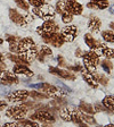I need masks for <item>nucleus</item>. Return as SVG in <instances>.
<instances>
[{
	"mask_svg": "<svg viewBox=\"0 0 114 127\" xmlns=\"http://www.w3.org/2000/svg\"><path fill=\"white\" fill-rule=\"evenodd\" d=\"M30 86L32 89H37L40 92L45 93V94L49 95V96H55L57 93H58V89L53 84H49V83H38V84H31Z\"/></svg>",
	"mask_w": 114,
	"mask_h": 127,
	"instance_id": "nucleus-9",
	"label": "nucleus"
},
{
	"mask_svg": "<svg viewBox=\"0 0 114 127\" xmlns=\"http://www.w3.org/2000/svg\"><path fill=\"white\" fill-rule=\"evenodd\" d=\"M3 127H19L18 123H6L5 125H3Z\"/></svg>",
	"mask_w": 114,
	"mask_h": 127,
	"instance_id": "nucleus-42",
	"label": "nucleus"
},
{
	"mask_svg": "<svg viewBox=\"0 0 114 127\" xmlns=\"http://www.w3.org/2000/svg\"><path fill=\"white\" fill-rule=\"evenodd\" d=\"M19 127H21V126H19Z\"/></svg>",
	"mask_w": 114,
	"mask_h": 127,
	"instance_id": "nucleus-52",
	"label": "nucleus"
},
{
	"mask_svg": "<svg viewBox=\"0 0 114 127\" xmlns=\"http://www.w3.org/2000/svg\"><path fill=\"white\" fill-rule=\"evenodd\" d=\"M57 61H58V65H59V67H67V63H66V60L64 59V57L63 56H58L57 57Z\"/></svg>",
	"mask_w": 114,
	"mask_h": 127,
	"instance_id": "nucleus-41",
	"label": "nucleus"
},
{
	"mask_svg": "<svg viewBox=\"0 0 114 127\" xmlns=\"http://www.w3.org/2000/svg\"><path fill=\"white\" fill-rule=\"evenodd\" d=\"M102 104L107 109V112L114 114V95H106L102 101Z\"/></svg>",
	"mask_w": 114,
	"mask_h": 127,
	"instance_id": "nucleus-23",
	"label": "nucleus"
},
{
	"mask_svg": "<svg viewBox=\"0 0 114 127\" xmlns=\"http://www.w3.org/2000/svg\"><path fill=\"white\" fill-rule=\"evenodd\" d=\"M19 37L17 36H14V35H9L7 34L6 35V41H7L8 43H9V45H14V44H18L19 42Z\"/></svg>",
	"mask_w": 114,
	"mask_h": 127,
	"instance_id": "nucleus-37",
	"label": "nucleus"
},
{
	"mask_svg": "<svg viewBox=\"0 0 114 127\" xmlns=\"http://www.w3.org/2000/svg\"><path fill=\"white\" fill-rule=\"evenodd\" d=\"M65 10H66V2H65V0H59V1H57V3H56V6H55L56 13L62 15Z\"/></svg>",
	"mask_w": 114,
	"mask_h": 127,
	"instance_id": "nucleus-30",
	"label": "nucleus"
},
{
	"mask_svg": "<svg viewBox=\"0 0 114 127\" xmlns=\"http://www.w3.org/2000/svg\"><path fill=\"white\" fill-rule=\"evenodd\" d=\"M30 119L41 123H54L56 120V116L51 112L50 109H45V110L40 109L30 115Z\"/></svg>",
	"mask_w": 114,
	"mask_h": 127,
	"instance_id": "nucleus-6",
	"label": "nucleus"
},
{
	"mask_svg": "<svg viewBox=\"0 0 114 127\" xmlns=\"http://www.w3.org/2000/svg\"><path fill=\"white\" fill-rule=\"evenodd\" d=\"M102 37L105 42L114 43V31L112 30H105L102 32Z\"/></svg>",
	"mask_w": 114,
	"mask_h": 127,
	"instance_id": "nucleus-25",
	"label": "nucleus"
},
{
	"mask_svg": "<svg viewBox=\"0 0 114 127\" xmlns=\"http://www.w3.org/2000/svg\"><path fill=\"white\" fill-rule=\"evenodd\" d=\"M0 81L2 85H13V84H18L19 79L15 73L8 70H3L0 73Z\"/></svg>",
	"mask_w": 114,
	"mask_h": 127,
	"instance_id": "nucleus-11",
	"label": "nucleus"
},
{
	"mask_svg": "<svg viewBox=\"0 0 114 127\" xmlns=\"http://www.w3.org/2000/svg\"><path fill=\"white\" fill-rule=\"evenodd\" d=\"M81 115H82V112L80 111V109L74 108V107L65 106L63 108H61V110H59V117L63 119L64 122H71V123H75V124H80V123H82Z\"/></svg>",
	"mask_w": 114,
	"mask_h": 127,
	"instance_id": "nucleus-2",
	"label": "nucleus"
},
{
	"mask_svg": "<svg viewBox=\"0 0 114 127\" xmlns=\"http://www.w3.org/2000/svg\"><path fill=\"white\" fill-rule=\"evenodd\" d=\"M79 127H88L87 126V124H85V123H80V124H79Z\"/></svg>",
	"mask_w": 114,
	"mask_h": 127,
	"instance_id": "nucleus-49",
	"label": "nucleus"
},
{
	"mask_svg": "<svg viewBox=\"0 0 114 127\" xmlns=\"http://www.w3.org/2000/svg\"><path fill=\"white\" fill-rule=\"evenodd\" d=\"M7 108V102L6 101H0V111L5 110Z\"/></svg>",
	"mask_w": 114,
	"mask_h": 127,
	"instance_id": "nucleus-44",
	"label": "nucleus"
},
{
	"mask_svg": "<svg viewBox=\"0 0 114 127\" xmlns=\"http://www.w3.org/2000/svg\"><path fill=\"white\" fill-rule=\"evenodd\" d=\"M14 1H15V3L17 5V7H18L19 9H23V10H25V11H29L30 5H29V2H27L26 0H14Z\"/></svg>",
	"mask_w": 114,
	"mask_h": 127,
	"instance_id": "nucleus-34",
	"label": "nucleus"
},
{
	"mask_svg": "<svg viewBox=\"0 0 114 127\" xmlns=\"http://www.w3.org/2000/svg\"><path fill=\"white\" fill-rule=\"evenodd\" d=\"M18 125L21 127H40L39 123L32 120V119H22L18 122Z\"/></svg>",
	"mask_w": 114,
	"mask_h": 127,
	"instance_id": "nucleus-26",
	"label": "nucleus"
},
{
	"mask_svg": "<svg viewBox=\"0 0 114 127\" xmlns=\"http://www.w3.org/2000/svg\"><path fill=\"white\" fill-rule=\"evenodd\" d=\"M105 127H114V125L113 124H109V125H106Z\"/></svg>",
	"mask_w": 114,
	"mask_h": 127,
	"instance_id": "nucleus-50",
	"label": "nucleus"
},
{
	"mask_svg": "<svg viewBox=\"0 0 114 127\" xmlns=\"http://www.w3.org/2000/svg\"><path fill=\"white\" fill-rule=\"evenodd\" d=\"M66 2V10L72 15H81L83 11V7L75 0H65Z\"/></svg>",
	"mask_w": 114,
	"mask_h": 127,
	"instance_id": "nucleus-15",
	"label": "nucleus"
},
{
	"mask_svg": "<svg viewBox=\"0 0 114 127\" xmlns=\"http://www.w3.org/2000/svg\"><path fill=\"white\" fill-rule=\"evenodd\" d=\"M70 71H73V73H78V71H81L83 69L82 66H80V65H74V66H67L66 67Z\"/></svg>",
	"mask_w": 114,
	"mask_h": 127,
	"instance_id": "nucleus-40",
	"label": "nucleus"
},
{
	"mask_svg": "<svg viewBox=\"0 0 114 127\" xmlns=\"http://www.w3.org/2000/svg\"><path fill=\"white\" fill-rule=\"evenodd\" d=\"M102 55L106 59H114V49L112 48H102Z\"/></svg>",
	"mask_w": 114,
	"mask_h": 127,
	"instance_id": "nucleus-33",
	"label": "nucleus"
},
{
	"mask_svg": "<svg viewBox=\"0 0 114 127\" xmlns=\"http://www.w3.org/2000/svg\"><path fill=\"white\" fill-rule=\"evenodd\" d=\"M101 66H102V68L105 70V73L111 74V71H112V69H113L114 65L111 63L110 59H104L103 61H101Z\"/></svg>",
	"mask_w": 114,
	"mask_h": 127,
	"instance_id": "nucleus-29",
	"label": "nucleus"
},
{
	"mask_svg": "<svg viewBox=\"0 0 114 127\" xmlns=\"http://www.w3.org/2000/svg\"><path fill=\"white\" fill-rule=\"evenodd\" d=\"M83 39H85L86 44L90 48L91 50H97V49H102V48L105 47L104 43H102L101 41H98V40H96L95 37H94L91 34H89V33H86Z\"/></svg>",
	"mask_w": 114,
	"mask_h": 127,
	"instance_id": "nucleus-16",
	"label": "nucleus"
},
{
	"mask_svg": "<svg viewBox=\"0 0 114 127\" xmlns=\"http://www.w3.org/2000/svg\"><path fill=\"white\" fill-rule=\"evenodd\" d=\"M94 77H95L96 82L98 83V84H102V85H104V86H107V84H109V78L105 76V74H99V73L96 71L95 74H94Z\"/></svg>",
	"mask_w": 114,
	"mask_h": 127,
	"instance_id": "nucleus-28",
	"label": "nucleus"
},
{
	"mask_svg": "<svg viewBox=\"0 0 114 127\" xmlns=\"http://www.w3.org/2000/svg\"><path fill=\"white\" fill-rule=\"evenodd\" d=\"M102 26V22L97 16H91L88 21V30L91 33H98Z\"/></svg>",
	"mask_w": 114,
	"mask_h": 127,
	"instance_id": "nucleus-19",
	"label": "nucleus"
},
{
	"mask_svg": "<svg viewBox=\"0 0 114 127\" xmlns=\"http://www.w3.org/2000/svg\"><path fill=\"white\" fill-rule=\"evenodd\" d=\"M74 56H75V57H78V58H79V57H82V56H83V51L81 50L80 48H78L77 50H75V53H74Z\"/></svg>",
	"mask_w": 114,
	"mask_h": 127,
	"instance_id": "nucleus-43",
	"label": "nucleus"
},
{
	"mask_svg": "<svg viewBox=\"0 0 114 127\" xmlns=\"http://www.w3.org/2000/svg\"><path fill=\"white\" fill-rule=\"evenodd\" d=\"M2 42H3V40H2V39H1V37H0V45L2 44Z\"/></svg>",
	"mask_w": 114,
	"mask_h": 127,
	"instance_id": "nucleus-51",
	"label": "nucleus"
},
{
	"mask_svg": "<svg viewBox=\"0 0 114 127\" xmlns=\"http://www.w3.org/2000/svg\"><path fill=\"white\" fill-rule=\"evenodd\" d=\"M80 73H81V76H82L83 81H85V82L91 87V89H97V87H98V83L96 82L95 77H94V74L88 73L86 69H82Z\"/></svg>",
	"mask_w": 114,
	"mask_h": 127,
	"instance_id": "nucleus-20",
	"label": "nucleus"
},
{
	"mask_svg": "<svg viewBox=\"0 0 114 127\" xmlns=\"http://www.w3.org/2000/svg\"><path fill=\"white\" fill-rule=\"evenodd\" d=\"M32 14L39 18L43 19V21H48V19H53L55 17V8H53L50 5L45 3V5L40 6V7H34L32 9Z\"/></svg>",
	"mask_w": 114,
	"mask_h": 127,
	"instance_id": "nucleus-4",
	"label": "nucleus"
},
{
	"mask_svg": "<svg viewBox=\"0 0 114 127\" xmlns=\"http://www.w3.org/2000/svg\"><path fill=\"white\" fill-rule=\"evenodd\" d=\"M53 55V50L48 45H41L37 52V59L40 63H45L47 61L48 58H50Z\"/></svg>",
	"mask_w": 114,
	"mask_h": 127,
	"instance_id": "nucleus-17",
	"label": "nucleus"
},
{
	"mask_svg": "<svg viewBox=\"0 0 114 127\" xmlns=\"http://www.w3.org/2000/svg\"><path fill=\"white\" fill-rule=\"evenodd\" d=\"M109 0H90L87 3V8L89 9H97V10H103L109 7Z\"/></svg>",
	"mask_w": 114,
	"mask_h": 127,
	"instance_id": "nucleus-18",
	"label": "nucleus"
},
{
	"mask_svg": "<svg viewBox=\"0 0 114 127\" xmlns=\"http://www.w3.org/2000/svg\"><path fill=\"white\" fill-rule=\"evenodd\" d=\"M82 60H83V66H85L86 70L90 74H95L97 71V66L99 61V56L95 52L94 50L87 51V52H83L82 56Z\"/></svg>",
	"mask_w": 114,
	"mask_h": 127,
	"instance_id": "nucleus-3",
	"label": "nucleus"
},
{
	"mask_svg": "<svg viewBox=\"0 0 114 127\" xmlns=\"http://www.w3.org/2000/svg\"><path fill=\"white\" fill-rule=\"evenodd\" d=\"M49 73L63 79H66V81H74L75 79V75L73 71L64 70V69L57 68V67H49Z\"/></svg>",
	"mask_w": 114,
	"mask_h": 127,
	"instance_id": "nucleus-13",
	"label": "nucleus"
},
{
	"mask_svg": "<svg viewBox=\"0 0 114 127\" xmlns=\"http://www.w3.org/2000/svg\"><path fill=\"white\" fill-rule=\"evenodd\" d=\"M7 58L9 59V60L14 61V63L16 64V65H25V66H29V65H31V64H29L25 59H24V57L22 55H19V53H7Z\"/></svg>",
	"mask_w": 114,
	"mask_h": 127,
	"instance_id": "nucleus-22",
	"label": "nucleus"
},
{
	"mask_svg": "<svg viewBox=\"0 0 114 127\" xmlns=\"http://www.w3.org/2000/svg\"><path fill=\"white\" fill-rule=\"evenodd\" d=\"M78 108L80 109V111H82L83 114H88V115H94L95 114V110H94L93 106L89 104V103H86L85 101H81L79 103V107Z\"/></svg>",
	"mask_w": 114,
	"mask_h": 127,
	"instance_id": "nucleus-24",
	"label": "nucleus"
},
{
	"mask_svg": "<svg viewBox=\"0 0 114 127\" xmlns=\"http://www.w3.org/2000/svg\"><path fill=\"white\" fill-rule=\"evenodd\" d=\"M57 84H58V92L61 93V94L65 95V94H67V93H71L72 92L71 89H70L69 86H66L65 84H63V83L58 82Z\"/></svg>",
	"mask_w": 114,
	"mask_h": 127,
	"instance_id": "nucleus-36",
	"label": "nucleus"
},
{
	"mask_svg": "<svg viewBox=\"0 0 114 127\" xmlns=\"http://www.w3.org/2000/svg\"><path fill=\"white\" fill-rule=\"evenodd\" d=\"M30 96H31L33 100H41V99L49 98V95L45 94V93H42V92H39V91H31V92H30Z\"/></svg>",
	"mask_w": 114,
	"mask_h": 127,
	"instance_id": "nucleus-32",
	"label": "nucleus"
},
{
	"mask_svg": "<svg viewBox=\"0 0 114 127\" xmlns=\"http://www.w3.org/2000/svg\"><path fill=\"white\" fill-rule=\"evenodd\" d=\"M6 69V65H5V63H0V73L1 71H3Z\"/></svg>",
	"mask_w": 114,
	"mask_h": 127,
	"instance_id": "nucleus-45",
	"label": "nucleus"
},
{
	"mask_svg": "<svg viewBox=\"0 0 114 127\" xmlns=\"http://www.w3.org/2000/svg\"><path fill=\"white\" fill-rule=\"evenodd\" d=\"M42 127H53L51 123H42Z\"/></svg>",
	"mask_w": 114,
	"mask_h": 127,
	"instance_id": "nucleus-46",
	"label": "nucleus"
},
{
	"mask_svg": "<svg viewBox=\"0 0 114 127\" xmlns=\"http://www.w3.org/2000/svg\"><path fill=\"white\" fill-rule=\"evenodd\" d=\"M82 112V111H81ZM81 119H82V122L87 125H95L96 124V119L93 117V115H88V114H83L81 115Z\"/></svg>",
	"mask_w": 114,
	"mask_h": 127,
	"instance_id": "nucleus-31",
	"label": "nucleus"
},
{
	"mask_svg": "<svg viewBox=\"0 0 114 127\" xmlns=\"http://www.w3.org/2000/svg\"><path fill=\"white\" fill-rule=\"evenodd\" d=\"M27 111H29V108L25 104H17V106H13L10 108H8L6 110V116L8 118L19 122V120L25 118V116L27 115Z\"/></svg>",
	"mask_w": 114,
	"mask_h": 127,
	"instance_id": "nucleus-5",
	"label": "nucleus"
},
{
	"mask_svg": "<svg viewBox=\"0 0 114 127\" xmlns=\"http://www.w3.org/2000/svg\"><path fill=\"white\" fill-rule=\"evenodd\" d=\"M61 34L64 37L65 42H72V41H74L78 35V27L75 25H66L62 30Z\"/></svg>",
	"mask_w": 114,
	"mask_h": 127,
	"instance_id": "nucleus-12",
	"label": "nucleus"
},
{
	"mask_svg": "<svg viewBox=\"0 0 114 127\" xmlns=\"http://www.w3.org/2000/svg\"><path fill=\"white\" fill-rule=\"evenodd\" d=\"M67 104L66 100H64V99H61V98H57V96H55V100H53L50 102V106H54L55 108L54 109H57V110H59L61 108H63V107H65Z\"/></svg>",
	"mask_w": 114,
	"mask_h": 127,
	"instance_id": "nucleus-27",
	"label": "nucleus"
},
{
	"mask_svg": "<svg viewBox=\"0 0 114 127\" xmlns=\"http://www.w3.org/2000/svg\"><path fill=\"white\" fill-rule=\"evenodd\" d=\"M17 47H18V53L23 56L24 59L29 64H31L37 58L38 49H37V45H35V42L31 37H23V39H21Z\"/></svg>",
	"mask_w": 114,
	"mask_h": 127,
	"instance_id": "nucleus-1",
	"label": "nucleus"
},
{
	"mask_svg": "<svg viewBox=\"0 0 114 127\" xmlns=\"http://www.w3.org/2000/svg\"><path fill=\"white\" fill-rule=\"evenodd\" d=\"M27 2L29 5H31L32 7H40V6H42L46 3V0H27Z\"/></svg>",
	"mask_w": 114,
	"mask_h": 127,
	"instance_id": "nucleus-38",
	"label": "nucleus"
},
{
	"mask_svg": "<svg viewBox=\"0 0 114 127\" xmlns=\"http://www.w3.org/2000/svg\"><path fill=\"white\" fill-rule=\"evenodd\" d=\"M13 71L16 75L19 74V75H24V76H27V77H31L34 75V73L27 66H25V65H15L13 68Z\"/></svg>",
	"mask_w": 114,
	"mask_h": 127,
	"instance_id": "nucleus-21",
	"label": "nucleus"
},
{
	"mask_svg": "<svg viewBox=\"0 0 114 127\" xmlns=\"http://www.w3.org/2000/svg\"><path fill=\"white\" fill-rule=\"evenodd\" d=\"M94 110H95V112H102V111H107V109L105 108V107L103 106V104H101V103H95L93 106Z\"/></svg>",
	"mask_w": 114,
	"mask_h": 127,
	"instance_id": "nucleus-39",
	"label": "nucleus"
},
{
	"mask_svg": "<svg viewBox=\"0 0 114 127\" xmlns=\"http://www.w3.org/2000/svg\"><path fill=\"white\" fill-rule=\"evenodd\" d=\"M30 96V92L26 90H16L10 92L7 95V100L9 102H25L27 100V98Z\"/></svg>",
	"mask_w": 114,
	"mask_h": 127,
	"instance_id": "nucleus-10",
	"label": "nucleus"
},
{
	"mask_svg": "<svg viewBox=\"0 0 114 127\" xmlns=\"http://www.w3.org/2000/svg\"><path fill=\"white\" fill-rule=\"evenodd\" d=\"M72 21H73V15L70 14L67 10H65L62 14V22H63L64 24H67V25H69Z\"/></svg>",
	"mask_w": 114,
	"mask_h": 127,
	"instance_id": "nucleus-35",
	"label": "nucleus"
},
{
	"mask_svg": "<svg viewBox=\"0 0 114 127\" xmlns=\"http://www.w3.org/2000/svg\"><path fill=\"white\" fill-rule=\"evenodd\" d=\"M9 18L11 22H14L15 24H17L18 26H26L27 22L25 19V15H22L18 10L16 9H9Z\"/></svg>",
	"mask_w": 114,
	"mask_h": 127,
	"instance_id": "nucleus-14",
	"label": "nucleus"
},
{
	"mask_svg": "<svg viewBox=\"0 0 114 127\" xmlns=\"http://www.w3.org/2000/svg\"><path fill=\"white\" fill-rule=\"evenodd\" d=\"M56 32H59V26L57 25L54 19H48L45 21V23L41 25V26L37 27V33L41 36L43 34H49V33H56Z\"/></svg>",
	"mask_w": 114,
	"mask_h": 127,
	"instance_id": "nucleus-8",
	"label": "nucleus"
},
{
	"mask_svg": "<svg viewBox=\"0 0 114 127\" xmlns=\"http://www.w3.org/2000/svg\"><path fill=\"white\" fill-rule=\"evenodd\" d=\"M0 63H5V56L0 52Z\"/></svg>",
	"mask_w": 114,
	"mask_h": 127,
	"instance_id": "nucleus-47",
	"label": "nucleus"
},
{
	"mask_svg": "<svg viewBox=\"0 0 114 127\" xmlns=\"http://www.w3.org/2000/svg\"><path fill=\"white\" fill-rule=\"evenodd\" d=\"M110 29H111L112 31H114V22H112V23H110Z\"/></svg>",
	"mask_w": 114,
	"mask_h": 127,
	"instance_id": "nucleus-48",
	"label": "nucleus"
},
{
	"mask_svg": "<svg viewBox=\"0 0 114 127\" xmlns=\"http://www.w3.org/2000/svg\"><path fill=\"white\" fill-rule=\"evenodd\" d=\"M41 37H42V41L46 44L53 45V47H55V48H61L62 45L65 43L64 37L62 36V34L59 32L49 33V34H43V35H41Z\"/></svg>",
	"mask_w": 114,
	"mask_h": 127,
	"instance_id": "nucleus-7",
	"label": "nucleus"
}]
</instances>
